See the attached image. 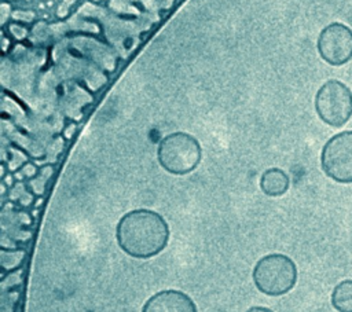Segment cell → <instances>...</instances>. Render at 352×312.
Wrapping results in <instances>:
<instances>
[{"instance_id":"10","label":"cell","mask_w":352,"mask_h":312,"mask_svg":"<svg viewBox=\"0 0 352 312\" xmlns=\"http://www.w3.org/2000/svg\"><path fill=\"white\" fill-rule=\"evenodd\" d=\"M26 34H28L26 27H23L19 22L10 23V36L15 37L16 40H22L26 37Z\"/></svg>"},{"instance_id":"9","label":"cell","mask_w":352,"mask_h":312,"mask_svg":"<svg viewBox=\"0 0 352 312\" xmlns=\"http://www.w3.org/2000/svg\"><path fill=\"white\" fill-rule=\"evenodd\" d=\"M330 302L337 312H352V279L340 280L334 286Z\"/></svg>"},{"instance_id":"5","label":"cell","mask_w":352,"mask_h":312,"mask_svg":"<svg viewBox=\"0 0 352 312\" xmlns=\"http://www.w3.org/2000/svg\"><path fill=\"white\" fill-rule=\"evenodd\" d=\"M320 168L336 183L352 184V131L338 132L324 143Z\"/></svg>"},{"instance_id":"4","label":"cell","mask_w":352,"mask_h":312,"mask_svg":"<svg viewBox=\"0 0 352 312\" xmlns=\"http://www.w3.org/2000/svg\"><path fill=\"white\" fill-rule=\"evenodd\" d=\"M314 106L326 125L341 128L352 117V91L340 80H327L316 91Z\"/></svg>"},{"instance_id":"2","label":"cell","mask_w":352,"mask_h":312,"mask_svg":"<svg viewBox=\"0 0 352 312\" xmlns=\"http://www.w3.org/2000/svg\"><path fill=\"white\" fill-rule=\"evenodd\" d=\"M202 158V147L191 133L176 131L165 135L157 146L160 166L175 176H184L195 170Z\"/></svg>"},{"instance_id":"1","label":"cell","mask_w":352,"mask_h":312,"mask_svg":"<svg viewBox=\"0 0 352 312\" xmlns=\"http://www.w3.org/2000/svg\"><path fill=\"white\" fill-rule=\"evenodd\" d=\"M169 236L165 217L146 208L126 212L116 225L117 245L132 258L147 260L158 256L168 246Z\"/></svg>"},{"instance_id":"6","label":"cell","mask_w":352,"mask_h":312,"mask_svg":"<svg viewBox=\"0 0 352 312\" xmlns=\"http://www.w3.org/2000/svg\"><path fill=\"white\" fill-rule=\"evenodd\" d=\"M320 58L331 66H342L352 59V29L342 22L326 25L316 41Z\"/></svg>"},{"instance_id":"11","label":"cell","mask_w":352,"mask_h":312,"mask_svg":"<svg viewBox=\"0 0 352 312\" xmlns=\"http://www.w3.org/2000/svg\"><path fill=\"white\" fill-rule=\"evenodd\" d=\"M12 18V8H11V4L8 3V1H6V0H3V3H1V5H0V23H1V26L4 27V25L7 23V21L8 19H11Z\"/></svg>"},{"instance_id":"3","label":"cell","mask_w":352,"mask_h":312,"mask_svg":"<svg viewBox=\"0 0 352 312\" xmlns=\"http://www.w3.org/2000/svg\"><path fill=\"white\" fill-rule=\"evenodd\" d=\"M297 265L286 254L270 253L257 260L252 271L256 289L270 297H279L293 290L297 283Z\"/></svg>"},{"instance_id":"12","label":"cell","mask_w":352,"mask_h":312,"mask_svg":"<svg viewBox=\"0 0 352 312\" xmlns=\"http://www.w3.org/2000/svg\"><path fill=\"white\" fill-rule=\"evenodd\" d=\"M33 18H34V14L32 12V11H21V10H18V11H14L12 12V19L15 21V22H30V21H33Z\"/></svg>"},{"instance_id":"14","label":"cell","mask_w":352,"mask_h":312,"mask_svg":"<svg viewBox=\"0 0 352 312\" xmlns=\"http://www.w3.org/2000/svg\"><path fill=\"white\" fill-rule=\"evenodd\" d=\"M6 1H12V0H6Z\"/></svg>"},{"instance_id":"8","label":"cell","mask_w":352,"mask_h":312,"mask_svg":"<svg viewBox=\"0 0 352 312\" xmlns=\"http://www.w3.org/2000/svg\"><path fill=\"white\" fill-rule=\"evenodd\" d=\"M290 187L289 175L280 168H268L260 177V190L267 197H280Z\"/></svg>"},{"instance_id":"7","label":"cell","mask_w":352,"mask_h":312,"mask_svg":"<svg viewBox=\"0 0 352 312\" xmlns=\"http://www.w3.org/2000/svg\"><path fill=\"white\" fill-rule=\"evenodd\" d=\"M142 312H198V308L187 293L166 289L148 297L142 307Z\"/></svg>"},{"instance_id":"13","label":"cell","mask_w":352,"mask_h":312,"mask_svg":"<svg viewBox=\"0 0 352 312\" xmlns=\"http://www.w3.org/2000/svg\"><path fill=\"white\" fill-rule=\"evenodd\" d=\"M245 312H274L272 309L267 308V307H261V305H254V307H250L249 309H246Z\"/></svg>"}]
</instances>
